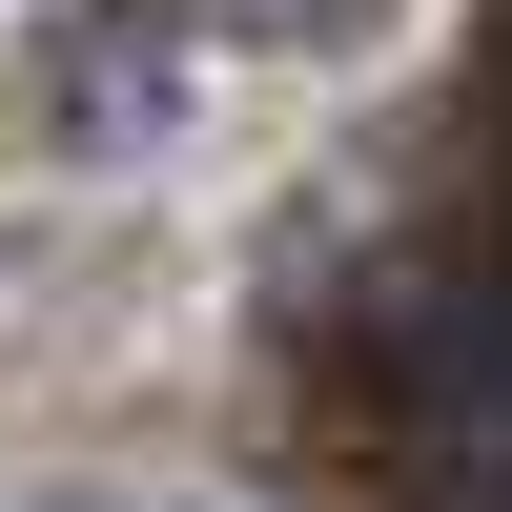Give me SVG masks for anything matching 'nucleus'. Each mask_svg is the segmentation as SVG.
Instances as JSON below:
<instances>
[{"label":"nucleus","instance_id":"f257e3e1","mask_svg":"<svg viewBox=\"0 0 512 512\" xmlns=\"http://www.w3.org/2000/svg\"><path fill=\"white\" fill-rule=\"evenodd\" d=\"M369 0H103V41L144 62V103H164V62H287V41H349Z\"/></svg>","mask_w":512,"mask_h":512},{"label":"nucleus","instance_id":"f03ea898","mask_svg":"<svg viewBox=\"0 0 512 512\" xmlns=\"http://www.w3.org/2000/svg\"><path fill=\"white\" fill-rule=\"evenodd\" d=\"M62 512H185V492H62Z\"/></svg>","mask_w":512,"mask_h":512}]
</instances>
